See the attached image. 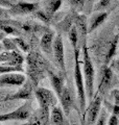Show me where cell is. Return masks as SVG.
Listing matches in <instances>:
<instances>
[{
	"mask_svg": "<svg viewBox=\"0 0 119 125\" xmlns=\"http://www.w3.org/2000/svg\"><path fill=\"white\" fill-rule=\"evenodd\" d=\"M111 95L113 96L114 104H119V90H114L111 92Z\"/></svg>",
	"mask_w": 119,
	"mask_h": 125,
	"instance_id": "1f68e13d",
	"label": "cell"
},
{
	"mask_svg": "<svg viewBox=\"0 0 119 125\" xmlns=\"http://www.w3.org/2000/svg\"><path fill=\"white\" fill-rule=\"evenodd\" d=\"M34 16H35V17L37 18V19H39L40 21L46 23V24H48V23L51 21V19H52V18H50L49 16L47 15L43 10H38L37 11H35Z\"/></svg>",
	"mask_w": 119,
	"mask_h": 125,
	"instance_id": "484cf974",
	"label": "cell"
},
{
	"mask_svg": "<svg viewBox=\"0 0 119 125\" xmlns=\"http://www.w3.org/2000/svg\"><path fill=\"white\" fill-rule=\"evenodd\" d=\"M25 81H26V76L20 72L2 74V75H0V88H4V87L20 88Z\"/></svg>",
	"mask_w": 119,
	"mask_h": 125,
	"instance_id": "8fae6325",
	"label": "cell"
},
{
	"mask_svg": "<svg viewBox=\"0 0 119 125\" xmlns=\"http://www.w3.org/2000/svg\"><path fill=\"white\" fill-rule=\"evenodd\" d=\"M35 90H36V88L34 87V84L31 83L28 79H26V81L19 88V90L17 92L14 93L13 95L5 96L4 98H2L0 101H1V102L12 101V100H25V101H29L31 98H33V96L35 95Z\"/></svg>",
	"mask_w": 119,
	"mask_h": 125,
	"instance_id": "ba28073f",
	"label": "cell"
},
{
	"mask_svg": "<svg viewBox=\"0 0 119 125\" xmlns=\"http://www.w3.org/2000/svg\"><path fill=\"white\" fill-rule=\"evenodd\" d=\"M70 2L74 7H82L84 0H70Z\"/></svg>",
	"mask_w": 119,
	"mask_h": 125,
	"instance_id": "836d02e7",
	"label": "cell"
},
{
	"mask_svg": "<svg viewBox=\"0 0 119 125\" xmlns=\"http://www.w3.org/2000/svg\"><path fill=\"white\" fill-rule=\"evenodd\" d=\"M82 51H83V76H84V81H85L86 95L90 100H92L95 92L94 89L95 71L86 43L82 45Z\"/></svg>",
	"mask_w": 119,
	"mask_h": 125,
	"instance_id": "3957f363",
	"label": "cell"
},
{
	"mask_svg": "<svg viewBox=\"0 0 119 125\" xmlns=\"http://www.w3.org/2000/svg\"><path fill=\"white\" fill-rule=\"evenodd\" d=\"M108 119L109 118H108V113H107V111L106 109H101L95 125H107V121H108Z\"/></svg>",
	"mask_w": 119,
	"mask_h": 125,
	"instance_id": "83f0119b",
	"label": "cell"
},
{
	"mask_svg": "<svg viewBox=\"0 0 119 125\" xmlns=\"http://www.w3.org/2000/svg\"><path fill=\"white\" fill-rule=\"evenodd\" d=\"M47 75H48L50 83L53 88L54 94L57 95L58 98H60L63 90H64V88H65V78H64V76L61 75V74H58V73L53 72L51 69L48 70Z\"/></svg>",
	"mask_w": 119,
	"mask_h": 125,
	"instance_id": "9a60e30c",
	"label": "cell"
},
{
	"mask_svg": "<svg viewBox=\"0 0 119 125\" xmlns=\"http://www.w3.org/2000/svg\"><path fill=\"white\" fill-rule=\"evenodd\" d=\"M61 6H62V0H47L45 2L43 10H44L50 18H52L53 15L60 10Z\"/></svg>",
	"mask_w": 119,
	"mask_h": 125,
	"instance_id": "ffe728a7",
	"label": "cell"
},
{
	"mask_svg": "<svg viewBox=\"0 0 119 125\" xmlns=\"http://www.w3.org/2000/svg\"><path fill=\"white\" fill-rule=\"evenodd\" d=\"M27 64V79H28L34 87L37 89L38 85L43 78L45 77L49 70V65L42 54L37 51H29L26 56Z\"/></svg>",
	"mask_w": 119,
	"mask_h": 125,
	"instance_id": "6da1fadb",
	"label": "cell"
},
{
	"mask_svg": "<svg viewBox=\"0 0 119 125\" xmlns=\"http://www.w3.org/2000/svg\"><path fill=\"white\" fill-rule=\"evenodd\" d=\"M60 101H61V104H62V109L64 112V114L66 116H69V114L71 113L73 108H76L78 111V108L75 106V100H74V96L71 90L69 88L65 87L63 92L60 96ZM79 112V111H78Z\"/></svg>",
	"mask_w": 119,
	"mask_h": 125,
	"instance_id": "4fadbf2b",
	"label": "cell"
},
{
	"mask_svg": "<svg viewBox=\"0 0 119 125\" xmlns=\"http://www.w3.org/2000/svg\"><path fill=\"white\" fill-rule=\"evenodd\" d=\"M35 96L37 98L40 108L49 111L58 104L57 95L50 90L46 88H37L35 90Z\"/></svg>",
	"mask_w": 119,
	"mask_h": 125,
	"instance_id": "277c9868",
	"label": "cell"
},
{
	"mask_svg": "<svg viewBox=\"0 0 119 125\" xmlns=\"http://www.w3.org/2000/svg\"><path fill=\"white\" fill-rule=\"evenodd\" d=\"M77 14H75V11H71V13L66 16L65 19L63 20L60 24L58 25V28L60 30H63V31H68L70 30V28L74 25V20H75V17H76Z\"/></svg>",
	"mask_w": 119,
	"mask_h": 125,
	"instance_id": "44dd1931",
	"label": "cell"
},
{
	"mask_svg": "<svg viewBox=\"0 0 119 125\" xmlns=\"http://www.w3.org/2000/svg\"><path fill=\"white\" fill-rule=\"evenodd\" d=\"M54 41V32L51 30H47L44 32L40 40V47H41L42 51L46 54L52 53V45Z\"/></svg>",
	"mask_w": 119,
	"mask_h": 125,
	"instance_id": "2e32d148",
	"label": "cell"
},
{
	"mask_svg": "<svg viewBox=\"0 0 119 125\" xmlns=\"http://www.w3.org/2000/svg\"><path fill=\"white\" fill-rule=\"evenodd\" d=\"M106 107L107 109H109L111 115L116 116L119 119V104H114V103H110L109 101H106Z\"/></svg>",
	"mask_w": 119,
	"mask_h": 125,
	"instance_id": "4316f807",
	"label": "cell"
},
{
	"mask_svg": "<svg viewBox=\"0 0 119 125\" xmlns=\"http://www.w3.org/2000/svg\"><path fill=\"white\" fill-rule=\"evenodd\" d=\"M27 120L24 125H47L50 120V112L39 107L38 111L31 113Z\"/></svg>",
	"mask_w": 119,
	"mask_h": 125,
	"instance_id": "5bb4252c",
	"label": "cell"
},
{
	"mask_svg": "<svg viewBox=\"0 0 119 125\" xmlns=\"http://www.w3.org/2000/svg\"><path fill=\"white\" fill-rule=\"evenodd\" d=\"M110 67L113 69V71H118L119 72V58L118 60H114L110 64Z\"/></svg>",
	"mask_w": 119,
	"mask_h": 125,
	"instance_id": "d6a6232c",
	"label": "cell"
},
{
	"mask_svg": "<svg viewBox=\"0 0 119 125\" xmlns=\"http://www.w3.org/2000/svg\"><path fill=\"white\" fill-rule=\"evenodd\" d=\"M102 99H104V97L100 94L94 95L93 99L90 101V104L86 107L85 114L82 116V118H84L91 125H95V123H96V121L98 119V116L101 111Z\"/></svg>",
	"mask_w": 119,
	"mask_h": 125,
	"instance_id": "5b68a950",
	"label": "cell"
},
{
	"mask_svg": "<svg viewBox=\"0 0 119 125\" xmlns=\"http://www.w3.org/2000/svg\"><path fill=\"white\" fill-rule=\"evenodd\" d=\"M82 49L73 50L74 54V80H75V87H76V97L78 101V111L82 116L85 114L86 107H87V95H86V89H85V81L84 76H83L82 66L79 62V53Z\"/></svg>",
	"mask_w": 119,
	"mask_h": 125,
	"instance_id": "7a4b0ae2",
	"label": "cell"
},
{
	"mask_svg": "<svg viewBox=\"0 0 119 125\" xmlns=\"http://www.w3.org/2000/svg\"><path fill=\"white\" fill-rule=\"evenodd\" d=\"M15 44L17 45L19 50H22L23 52H29V45L26 43V41L21 37H17L13 39Z\"/></svg>",
	"mask_w": 119,
	"mask_h": 125,
	"instance_id": "cb8c5ba5",
	"label": "cell"
},
{
	"mask_svg": "<svg viewBox=\"0 0 119 125\" xmlns=\"http://www.w3.org/2000/svg\"><path fill=\"white\" fill-rule=\"evenodd\" d=\"M108 17H109V13H107V11L95 15L90 21V25L88 27V32H93L95 29L98 28V27L108 19Z\"/></svg>",
	"mask_w": 119,
	"mask_h": 125,
	"instance_id": "ac0fdd59",
	"label": "cell"
},
{
	"mask_svg": "<svg viewBox=\"0 0 119 125\" xmlns=\"http://www.w3.org/2000/svg\"><path fill=\"white\" fill-rule=\"evenodd\" d=\"M25 57L20 51H1L0 52V62L12 67H22Z\"/></svg>",
	"mask_w": 119,
	"mask_h": 125,
	"instance_id": "7c38bea8",
	"label": "cell"
},
{
	"mask_svg": "<svg viewBox=\"0 0 119 125\" xmlns=\"http://www.w3.org/2000/svg\"><path fill=\"white\" fill-rule=\"evenodd\" d=\"M3 50V46H2V43H0V52Z\"/></svg>",
	"mask_w": 119,
	"mask_h": 125,
	"instance_id": "74e56055",
	"label": "cell"
},
{
	"mask_svg": "<svg viewBox=\"0 0 119 125\" xmlns=\"http://www.w3.org/2000/svg\"><path fill=\"white\" fill-rule=\"evenodd\" d=\"M108 125H119V119L116 116L111 115L108 119Z\"/></svg>",
	"mask_w": 119,
	"mask_h": 125,
	"instance_id": "4dcf8cb0",
	"label": "cell"
},
{
	"mask_svg": "<svg viewBox=\"0 0 119 125\" xmlns=\"http://www.w3.org/2000/svg\"><path fill=\"white\" fill-rule=\"evenodd\" d=\"M81 125H91V124H89L84 118H82V119H81Z\"/></svg>",
	"mask_w": 119,
	"mask_h": 125,
	"instance_id": "8d00e7d4",
	"label": "cell"
},
{
	"mask_svg": "<svg viewBox=\"0 0 119 125\" xmlns=\"http://www.w3.org/2000/svg\"><path fill=\"white\" fill-rule=\"evenodd\" d=\"M0 103H1V101H0Z\"/></svg>",
	"mask_w": 119,
	"mask_h": 125,
	"instance_id": "f35d334b",
	"label": "cell"
},
{
	"mask_svg": "<svg viewBox=\"0 0 119 125\" xmlns=\"http://www.w3.org/2000/svg\"><path fill=\"white\" fill-rule=\"evenodd\" d=\"M115 83V74L113 69L110 66H102L100 70V80H99V85L97 89V94L104 97L105 94L113 87Z\"/></svg>",
	"mask_w": 119,
	"mask_h": 125,
	"instance_id": "52a82bcc",
	"label": "cell"
},
{
	"mask_svg": "<svg viewBox=\"0 0 119 125\" xmlns=\"http://www.w3.org/2000/svg\"><path fill=\"white\" fill-rule=\"evenodd\" d=\"M14 3L10 1V0H0V6H9L11 7Z\"/></svg>",
	"mask_w": 119,
	"mask_h": 125,
	"instance_id": "e575fe53",
	"label": "cell"
},
{
	"mask_svg": "<svg viewBox=\"0 0 119 125\" xmlns=\"http://www.w3.org/2000/svg\"><path fill=\"white\" fill-rule=\"evenodd\" d=\"M9 18H10L9 10L4 9L3 6H0V20L1 19H9Z\"/></svg>",
	"mask_w": 119,
	"mask_h": 125,
	"instance_id": "f546056e",
	"label": "cell"
},
{
	"mask_svg": "<svg viewBox=\"0 0 119 125\" xmlns=\"http://www.w3.org/2000/svg\"><path fill=\"white\" fill-rule=\"evenodd\" d=\"M118 42H119V34L115 36L113 41L111 42V44H110L109 50H108V52H107V55H106V58H105V65L106 66H110L111 62H113V58H114L115 55H116V52H117Z\"/></svg>",
	"mask_w": 119,
	"mask_h": 125,
	"instance_id": "d6986e66",
	"label": "cell"
},
{
	"mask_svg": "<svg viewBox=\"0 0 119 125\" xmlns=\"http://www.w3.org/2000/svg\"><path fill=\"white\" fill-rule=\"evenodd\" d=\"M9 10L10 16H24L28 14H34L40 10V4L38 2H25L20 1L14 3Z\"/></svg>",
	"mask_w": 119,
	"mask_h": 125,
	"instance_id": "30bf717a",
	"label": "cell"
},
{
	"mask_svg": "<svg viewBox=\"0 0 119 125\" xmlns=\"http://www.w3.org/2000/svg\"><path fill=\"white\" fill-rule=\"evenodd\" d=\"M50 121L52 125H67L66 115L64 114L62 107L55 105L50 109Z\"/></svg>",
	"mask_w": 119,
	"mask_h": 125,
	"instance_id": "e0dca14e",
	"label": "cell"
},
{
	"mask_svg": "<svg viewBox=\"0 0 119 125\" xmlns=\"http://www.w3.org/2000/svg\"><path fill=\"white\" fill-rule=\"evenodd\" d=\"M111 2V0H99V2H97V4L95 5V10H102L109 5V3Z\"/></svg>",
	"mask_w": 119,
	"mask_h": 125,
	"instance_id": "f1b7e54d",
	"label": "cell"
},
{
	"mask_svg": "<svg viewBox=\"0 0 119 125\" xmlns=\"http://www.w3.org/2000/svg\"><path fill=\"white\" fill-rule=\"evenodd\" d=\"M5 38H6V34H5L4 32H3V31L0 30V41H3Z\"/></svg>",
	"mask_w": 119,
	"mask_h": 125,
	"instance_id": "d590c367",
	"label": "cell"
},
{
	"mask_svg": "<svg viewBox=\"0 0 119 125\" xmlns=\"http://www.w3.org/2000/svg\"><path fill=\"white\" fill-rule=\"evenodd\" d=\"M31 115V105L29 101L21 105L20 107L16 108L15 111L6 113V114H0V123L6 122V121H26Z\"/></svg>",
	"mask_w": 119,
	"mask_h": 125,
	"instance_id": "8992f818",
	"label": "cell"
},
{
	"mask_svg": "<svg viewBox=\"0 0 119 125\" xmlns=\"http://www.w3.org/2000/svg\"><path fill=\"white\" fill-rule=\"evenodd\" d=\"M23 71L22 67H12V66H6V65H1L0 66V75L2 74H7V73H16Z\"/></svg>",
	"mask_w": 119,
	"mask_h": 125,
	"instance_id": "d4e9b609",
	"label": "cell"
},
{
	"mask_svg": "<svg viewBox=\"0 0 119 125\" xmlns=\"http://www.w3.org/2000/svg\"><path fill=\"white\" fill-rule=\"evenodd\" d=\"M118 53H119V51H118Z\"/></svg>",
	"mask_w": 119,
	"mask_h": 125,
	"instance_id": "ab89813d",
	"label": "cell"
},
{
	"mask_svg": "<svg viewBox=\"0 0 119 125\" xmlns=\"http://www.w3.org/2000/svg\"><path fill=\"white\" fill-rule=\"evenodd\" d=\"M68 39L71 43V46H72L73 50L76 49H82V47L79 46V37H78V31L76 29L75 25H73L70 28V30L68 31Z\"/></svg>",
	"mask_w": 119,
	"mask_h": 125,
	"instance_id": "7402d4cb",
	"label": "cell"
},
{
	"mask_svg": "<svg viewBox=\"0 0 119 125\" xmlns=\"http://www.w3.org/2000/svg\"><path fill=\"white\" fill-rule=\"evenodd\" d=\"M2 46H3V49H5V51H20L17 45L15 44L14 40L10 38H5L2 41Z\"/></svg>",
	"mask_w": 119,
	"mask_h": 125,
	"instance_id": "603a6c76",
	"label": "cell"
},
{
	"mask_svg": "<svg viewBox=\"0 0 119 125\" xmlns=\"http://www.w3.org/2000/svg\"><path fill=\"white\" fill-rule=\"evenodd\" d=\"M52 54L54 61L59 66L60 70L63 73H66V66H65V50H64V43L61 34H57L54 37L53 45H52Z\"/></svg>",
	"mask_w": 119,
	"mask_h": 125,
	"instance_id": "9c48e42d",
	"label": "cell"
}]
</instances>
